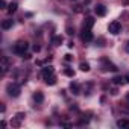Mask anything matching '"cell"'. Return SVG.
I'll return each instance as SVG.
<instances>
[{"instance_id": "obj_1", "label": "cell", "mask_w": 129, "mask_h": 129, "mask_svg": "<svg viewBox=\"0 0 129 129\" xmlns=\"http://www.w3.org/2000/svg\"><path fill=\"white\" fill-rule=\"evenodd\" d=\"M6 91H8V94H9L11 97H18L20 93H21L20 85H17V84H9V85L6 87Z\"/></svg>"}, {"instance_id": "obj_2", "label": "cell", "mask_w": 129, "mask_h": 129, "mask_svg": "<svg viewBox=\"0 0 129 129\" xmlns=\"http://www.w3.org/2000/svg\"><path fill=\"white\" fill-rule=\"evenodd\" d=\"M27 47H29V44H27L26 41H18V43L14 46V52H15L17 55H24L26 50H27Z\"/></svg>"}, {"instance_id": "obj_3", "label": "cell", "mask_w": 129, "mask_h": 129, "mask_svg": "<svg viewBox=\"0 0 129 129\" xmlns=\"http://www.w3.org/2000/svg\"><path fill=\"white\" fill-rule=\"evenodd\" d=\"M108 30H109V34H112V35H118L120 30H121V24H120V21H117V20L111 21L109 26H108Z\"/></svg>"}, {"instance_id": "obj_4", "label": "cell", "mask_w": 129, "mask_h": 129, "mask_svg": "<svg viewBox=\"0 0 129 129\" xmlns=\"http://www.w3.org/2000/svg\"><path fill=\"white\" fill-rule=\"evenodd\" d=\"M0 69H2L3 75L9 70V59H8V56H2V61H0Z\"/></svg>"}, {"instance_id": "obj_5", "label": "cell", "mask_w": 129, "mask_h": 129, "mask_svg": "<svg viewBox=\"0 0 129 129\" xmlns=\"http://www.w3.org/2000/svg\"><path fill=\"white\" fill-rule=\"evenodd\" d=\"M81 38H82V41H85V43L91 41V40H93V34H91V29H85V27H84V32H82Z\"/></svg>"}, {"instance_id": "obj_6", "label": "cell", "mask_w": 129, "mask_h": 129, "mask_svg": "<svg viewBox=\"0 0 129 129\" xmlns=\"http://www.w3.org/2000/svg\"><path fill=\"white\" fill-rule=\"evenodd\" d=\"M53 75V67L52 66H46L43 70H41V76L46 79V78H49V76H52Z\"/></svg>"}, {"instance_id": "obj_7", "label": "cell", "mask_w": 129, "mask_h": 129, "mask_svg": "<svg viewBox=\"0 0 129 129\" xmlns=\"http://www.w3.org/2000/svg\"><path fill=\"white\" fill-rule=\"evenodd\" d=\"M94 12H96V15L103 17V15H106V8H105L103 5H97V6L94 8Z\"/></svg>"}, {"instance_id": "obj_8", "label": "cell", "mask_w": 129, "mask_h": 129, "mask_svg": "<svg viewBox=\"0 0 129 129\" xmlns=\"http://www.w3.org/2000/svg\"><path fill=\"white\" fill-rule=\"evenodd\" d=\"M103 62H105V66H103V70H105V72H108V70H111V72H117V70H118V69L114 66V64L108 62L106 59H103Z\"/></svg>"}, {"instance_id": "obj_9", "label": "cell", "mask_w": 129, "mask_h": 129, "mask_svg": "<svg viewBox=\"0 0 129 129\" xmlns=\"http://www.w3.org/2000/svg\"><path fill=\"white\" fill-rule=\"evenodd\" d=\"M117 126L121 127V129H129V120L120 118V120H117Z\"/></svg>"}, {"instance_id": "obj_10", "label": "cell", "mask_w": 129, "mask_h": 129, "mask_svg": "<svg viewBox=\"0 0 129 129\" xmlns=\"http://www.w3.org/2000/svg\"><path fill=\"white\" fill-rule=\"evenodd\" d=\"M34 100H35L37 103H41V102L44 100V94H43L41 91H35V93H34Z\"/></svg>"}, {"instance_id": "obj_11", "label": "cell", "mask_w": 129, "mask_h": 129, "mask_svg": "<svg viewBox=\"0 0 129 129\" xmlns=\"http://www.w3.org/2000/svg\"><path fill=\"white\" fill-rule=\"evenodd\" d=\"M12 24H14L12 20H3V21H2V29H3V30H8V29L12 27Z\"/></svg>"}, {"instance_id": "obj_12", "label": "cell", "mask_w": 129, "mask_h": 129, "mask_svg": "<svg viewBox=\"0 0 129 129\" xmlns=\"http://www.w3.org/2000/svg\"><path fill=\"white\" fill-rule=\"evenodd\" d=\"M93 26H94V18H93V17H87L84 27H85V29H91Z\"/></svg>"}, {"instance_id": "obj_13", "label": "cell", "mask_w": 129, "mask_h": 129, "mask_svg": "<svg viewBox=\"0 0 129 129\" xmlns=\"http://www.w3.org/2000/svg\"><path fill=\"white\" fill-rule=\"evenodd\" d=\"M62 41H64V38H62L61 35H56V37L52 38V44H53V46H61Z\"/></svg>"}, {"instance_id": "obj_14", "label": "cell", "mask_w": 129, "mask_h": 129, "mask_svg": "<svg viewBox=\"0 0 129 129\" xmlns=\"http://www.w3.org/2000/svg\"><path fill=\"white\" fill-rule=\"evenodd\" d=\"M70 90L73 91V94H79V93H81V87H79V84H76V82H72V84H70Z\"/></svg>"}, {"instance_id": "obj_15", "label": "cell", "mask_w": 129, "mask_h": 129, "mask_svg": "<svg viewBox=\"0 0 129 129\" xmlns=\"http://www.w3.org/2000/svg\"><path fill=\"white\" fill-rule=\"evenodd\" d=\"M112 81H114V84H117V85H123V84H126L124 76H115Z\"/></svg>"}, {"instance_id": "obj_16", "label": "cell", "mask_w": 129, "mask_h": 129, "mask_svg": "<svg viewBox=\"0 0 129 129\" xmlns=\"http://www.w3.org/2000/svg\"><path fill=\"white\" fill-rule=\"evenodd\" d=\"M79 69H81L82 72H90V64H88V62H81V64H79Z\"/></svg>"}, {"instance_id": "obj_17", "label": "cell", "mask_w": 129, "mask_h": 129, "mask_svg": "<svg viewBox=\"0 0 129 129\" xmlns=\"http://www.w3.org/2000/svg\"><path fill=\"white\" fill-rule=\"evenodd\" d=\"M17 8H18V5L14 2V3H11V5L8 6V12H9V14H14V12L17 11Z\"/></svg>"}, {"instance_id": "obj_18", "label": "cell", "mask_w": 129, "mask_h": 129, "mask_svg": "<svg viewBox=\"0 0 129 129\" xmlns=\"http://www.w3.org/2000/svg\"><path fill=\"white\" fill-rule=\"evenodd\" d=\"M46 84L47 85H55L56 84V78L52 75V76H49V78H46Z\"/></svg>"}, {"instance_id": "obj_19", "label": "cell", "mask_w": 129, "mask_h": 129, "mask_svg": "<svg viewBox=\"0 0 129 129\" xmlns=\"http://www.w3.org/2000/svg\"><path fill=\"white\" fill-rule=\"evenodd\" d=\"M64 73H66L67 76H70V78H73V76H75V72H73L72 69H66V70H64Z\"/></svg>"}, {"instance_id": "obj_20", "label": "cell", "mask_w": 129, "mask_h": 129, "mask_svg": "<svg viewBox=\"0 0 129 129\" xmlns=\"http://www.w3.org/2000/svg\"><path fill=\"white\" fill-rule=\"evenodd\" d=\"M15 117H17V120L20 121V120H23L26 115H24V112H17V115H15Z\"/></svg>"}, {"instance_id": "obj_21", "label": "cell", "mask_w": 129, "mask_h": 129, "mask_svg": "<svg viewBox=\"0 0 129 129\" xmlns=\"http://www.w3.org/2000/svg\"><path fill=\"white\" fill-rule=\"evenodd\" d=\"M67 34H69V35H73V34H75V30H73V29L69 26V27H67Z\"/></svg>"}, {"instance_id": "obj_22", "label": "cell", "mask_w": 129, "mask_h": 129, "mask_svg": "<svg viewBox=\"0 0 129 129\" xmlns=\"http://www.w3.org/2000/svg\"><path fill=\"white\" fill-rule=\"evenodd\" d=\"M0 6H2V8H6V2H5V0H0Z\"/></svg>"}, {"instance_id": "obj_23", "label": "cell", "mask_w": 129, "mask_h": 129, "mask_svg": "<svg viewBox=\"0 0 129 129\" xmlns=\"http://www.w3.org/2000/svg\"><path fill=\"white\" fill-rule=\"evenodd\" d=\"M40 49H41V47H40L38 44H35V46H34V50H35V52H40Z\"/></svg>"}, {"instance_id": "obj_24", "label": "cell", "mask_w": 129, "mask_h": 129, "mask_svg": "<svg viewBox=\"0 0 129 129\" xmlns=\"http://www.w3.org/2000/svg\"><path fill=\"white\" fill-rule=\"evenodd\" d=\"M73 58H72V55H66V61H72Z\"/></svg>"}, {"instance_id": "obj_25", "label": "cell", "mask_w": 129, "mask_h": 129, "mask_svg": "<svg viewBox=\"0 0 129 129\" xmlns=\"http://www.w3.org/2000/svg\"><path fill=\"white\" fill-rule=\"evenodd\" d=\"M124 50H126V52H127V53H129V41H127V43H126V46H124Z\"/></svg>"}, {"instance_id": "obj_26", "label": "cell", "mask_w": 129, "mask_h": 129, "mask_svg": "<svg viewBox=\"0 0 129 129\" xmlns=\"http://www.w3.org/2000/svg\"><path fill=\"white\" fill-rule=\"evenodd\" d=\"M111 94H112V96H117V90H115V88H112V91H111Z\"/></svg>"}, {"instance_id": "obj_27", "label": "cell", "mask_w": 129, "mask_h": 129, "mask_svg": "<svg viewBox=\"0 0 129 129\" xmlns=\"http://www.w3.org/2000/svg\"><path fill=\"white\" fill-rule=\"evenodd\" d=\"M124 79H126V84H127V82H129V73H127V75L124 76Z\"/></svg>"}, {"instance_id": "obj_28", "label": "cell", "mask_w": 129, "mask_h": 129, "mask_svg": "<svg viewBox=\"0 0 129 129\" xmlns=\"http://www.w3.org/2000/svg\"><path fill=\"white\" fill-rule=\"evenodd\" d=\"M126 100H129V93H127V94H126Z\"/></svg>"}, {"instance_id": "obj_29", "label": "cell", "mask_w": 129, "mask_h": 129, "mask_svg": "<svg viewBox=\"0 0 129 129\" xmlns=\"http://www.w3.org/2000/svg\"><path fill=\"white\" fill-rule=\"evenodd\" d=\"M127 111H129V109H127Z\"/></svg>"}]
</instances>
